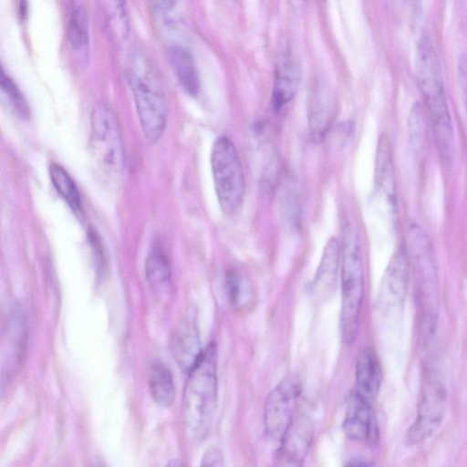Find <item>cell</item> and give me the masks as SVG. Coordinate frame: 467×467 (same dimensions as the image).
<instances>
[{"label":"cell","instance_id":"6da1fadb","mask_svg":"<svg viewBox=\"0 0 467 467\" xmlns=\"http://www.w3.org/2000/svg\"><path fill=\"white\" fill-rule=\"evenodd\" d=\"M127 77L143 133L150 141H157L168 120V103L161 74L145 52L136 50L129 59Z\"/></svg>","mask_w":467,"mask_h":467},{"label":"cell","instance_id":"7a4b0ae2","mask_svg":"<svg viewBox=\"0 0 467 467\" xmlns=\"http://www.w3.org/2000/svg\"><path fill=\"white\" fill-rule=\"evenodd\" d=\"M418 78L431 119L441 161L451 168L454 154L452 122L441 78L438 57L431 42L421 39L418 47Z\"/></svg>","mask_w":467,"mask_h":467},{"label":"cell","instance_id":"3957f363","mask_svg":"<svg viewBox=\"0 0 467 467\" xmlns=\"http://www.w3.org/2000/svg\"><path fill=\"white\" fill-rule=\"evenodd\" d=\"M217 360L216 346L211 344L188 373L182 412L186 433L193 442L202 441L212 424L217 401Z\"/></svg>","mask_w":467,"mask_h":467},{"label":"cell","instance_id":"277c9868","mask_svg":"<svg viewBox=\"0 0 467 467\" xmlns=\"http://www.w3.org/2000/svg\"><path fill=\"white\" fill-rule=\"evenodd\" d=\"M342 244L340 328L345 344L352 345L360 323L365 290L364 268L360 244L350 227L345 231Z\"/></svg>","mask_w":467,"mask_h":467},{"label":"cell","instance_id":"5b68a950","mask_svg":"<svg viewBox=\"0 0 467 467\" xmlns=\"http://www.w3.org/2000/svg\"><path fill=\"white\" fill-rule=\"evenodd\" d=\"M409 254L412 263L422 311L423 333H434L438 309V278L430 239L417 224L408 231Z\"/></svg>","mask_w":467,"mask_h":467},{"label":"cell","instance_id":"8992f818","mask_svg":"<svg viewBox=\"0 0 467 467\" xmlns=\"http://www.w3.org/2000/svg\"><path fill=\"white\" fill-rule=\"evenodd\" d=\"M90 149L99 171L119 178L124 169V149L119 121L111 108L98 103L91 115Z\"/></svg>","mask_w":467,"mask_h":467},{"label":"cell","instance_id":"52a82bcc","mask_svg":"<svg viewBox=\"0 0 467 467\" xmlns=\"http://www.w3.org/2000/svg\"><path fill=\"white\" fill-rule=\"evenodd\" d=\"M211 167L220 207L226 215H232L243 202L244 178L236 149L229 138L221 136L214 141Z\"/></svg>","mask_w":467,"mask_h":467},{"label":"cell","instance_id":"ba28073f","mask_svg":"<svg viewBox=\"0 0 467 467\" xmlns=\"http://www.w3.org/2000/svg\"><path fill=\"white\" fill-rule=\"evenodd\" d=\"M446 401L445 388L439 379L431 376L422 387L417 418L406 432L407 445L420 444L436 431L443 420Z\"/></svg>","mask_w":467,"mask_h":467},{"label":"cell","instance_id":"9c48e42d","mask_svg":"<svg viewBox=\"0 0 467 467\" xmlns=\"http://www.w3.org/2000/svg\"><path fill=\"white\" fill-rule=\"evenodd\" d=\"M300 393L299 380L288 376L268 394L264 409V424L270 438L281 439L295 416Z\"/></svg>","mask_w":467,"mask_h":467},{"label":"cell","instance_id":"30bf717a","mask_svg":"<svg viewBox=\"0 0 467 467\" xmlns=\"http://www.w3.org/2000/svg\"><path fill=\"white\" fill-rule=\"evenodd\" d=\"M342 430L350 440L369 446L377 444L379 429L372 404L353 393L348 400Z\"/></svg>","mask_w":467,"mask_h":467},{"label":"cell","instance_id":"8fae6325","mask_svg":"<svg viewBox=\"0 0 467 467\" xmlns=\"http://www.w3.org/2000/svg\"><path fill=\"white\" fill-rule=\"evenodd\" d=\"M409 284V262L406 250L400 248L390 259L378 296L379 306L389 311L399 307L405 299Z\"/></svg>","mask_w":467,"mask_h":467},{"label":"cell","instance_id":"7c38bea8","mask_svg":"<svg viewBox=\"0 0 467 467\" xmlns=\"http://www.w3.org/2000/svg\"><path fill=\"white\" fill-rule=\"evenodd\" d=\"M173 358L180 368L189 373L201 358L203 350L194 320L185 317L173 331L171 342Z\"/></svg>","mask_w":467,"mask_h":467},{"label":"cell","instance_id":"4fadbf2b","mask_svg":"<svg viewBox=\"0 0 467 467\" xmlns=\"http://www.w3.org/2000/svg\"><path fill=\"white\" fill-rule=\"evenodd\" d=\"M382 380L379 360L373 349L360 351L355 369L354 394L372 404L377 399Z\"/></svg>","mask_w":467,"mask_h":467},{"label":"cell","instance_id":"5bb4252c","mask_svg":"<svg viewBox=\"0 0 467 467\" xmlns=\"http://www.w3.org/2000/svg\"><path fill=\"white\" fill-rule=\"evenodd\" d=\"M333 100L327 86L317 80L311 88L308 98V124L311 137L320 140L326 134L331 122Z\"/></svg>","mask_w":467,"mask_h":467},{"label":"cell","instance_id":"9a60e30c","mask_svg":"<svg viewBox=\"0 0 467 467\" xmlns=\"http://www.w3.org/2000/svg\"><path fill=\"white\" fill-rule=\"evenodd\" d=\"M314 427L306 415L294 416L281 437L278 452L303 462L311 445Z\"/></svg>","mask_w":467,"mask_h":467},{"label":"cell","instance_id":"2e32d148","mask_svg":"<svg viewBox=\"0 0 467 467\" xmlns=\"http://www.w3.org/2000/svg\"><path fill=\"white\" fill-rule=\"evenodd\" d=\"M300 81V67L292 55H285L279 61L272 92V104L278 111L295 96Z\"/></svg>","mask_w":467,"mask_h":467},{"label":"cell","instance_id":"e0dca14e","mask_svg":"<svg viewBox=\"0 0 467 467\" xmlns=\"http://www.w3.org/2000/svg\"><path fill=\"white\" fill-rule=\"evenodd\" d=\"M169 60L171 66L184 90L192 95L198 94L200 79L194 60L185 48L178 46L170 47Z\"/></svg>","mask_w":467,"mask_h":467},{"label":"cell","instance_id":"ac0fdd59","mask_svg":"<svg viewBox=\"0 0 467 467\" xmlns=\"http://www.w3.org/2000/svg\"><path fill=\"white\" fill-rule=\"evenodd\" d=\"M339 253L337 241L333 238L330 239L325 247L320 265L314 280V290L321 296L329 295L336 285Z\"/></svg>","mask_w":467,"mask_h":467},{"label":"cell","instance_id":"d6986e66","mask_svg":"<svg viewBox=\"0 0 467 467\" xmlns=\"http://www.w3.org/2000/svg\"><path fill=\"white\" fill-rule=\"evenodd\" d=\"M376 179L379 189L384 192L391 203H394L395 183L392 150L389 137L385 134L381 135L379 140L376 154Z\"/></svg>","mask_w":467,"mask_h":467},{"label":"cell","instance_id":"ffe728a7","mask_svg":"<svg viewBox=\"0 0 467 467\" xmlns=\"http://www.w3.org/2000/svg\"><path fill=\"white\" fill-rule=\"evenodd\" d=\"M149 388L154 401L161 407H170L175 398V387L169 368L161 363L152 365L149 376Z\"/></svg>","mask_w":467,"mask_h":467},{"label":"cell","instance_id":"44dd1931","mask_svg":"<svg viewBox=\"0 0 467 467\" xmlns=\"http://www.w3.org/2000/svg\"><path fill=\"white\" fill-rule=\"evenodd\" d=\"M146 276L149 285L157 293H163L170 286V266L160 244L153 245L149 252L146 261Z\"/></svg>","mask_w":467,"mask_h":467},{"label":"cell","instance_id":"7402d4cb","mask_svg":"<svg viewBox=\"0 0 467 467\" xmlns=\"http://www.w3.org/2000/svg\"><path fill=\"white\" fill-rule=\"evenodd\" d=\"M49 175L57 192L68 203L72 210L79 212L81 210L80 196L68 172L61 165L52 163L49 166Z\"/></svg>","mask_w":467,"mask_h":467},{"label":"cell","instance_id":"603a6c76","mask_svg":"<svg viewBox=\"0 0 467 467\" xmlns=\"http://www.w3.org/2000/svg\"><path fill=\"white\" fill-rule=\"evenodd\" d=\"M68 38L72 47L77 51H84L88 46V23L85 8L76 4L71 11L68 21Z\"/></svg>","mask_w":467,"mask_h":467},{"label":"cell","instance_id":"cb8c5ba5","mask_svg":"<svg viewBox=\"0 0 467 467\" xmlns=\"http://www.w3.org/2000/svg\"><path fill=\"white\" fill-rule=\"evenodd\" d=\"M0 89H2L6 94L14 108L16 109V112L21 117H28L29 108L26 103V100L25 99L23 94L21 93L16 83L13 81V79L6 74L1 64Z\"/></svg>","mask_w":467,"mask_h":467},{"label":"cell","instance_id":"d4e9b609","mask_svg":"<svg viewBox=\"0 0 467 467\" xmlns=\"http://www.w3.org/2000/svg\"><path fill=\"white\" fill-rule=\"evenodd\" d=\"M287 182L280 196L281 212L285 220L295 223L298 215L297 195L294 184H291L290 182Z\"/></svg>","mask_w":467,"mask_h":467},{"label":"cell","instance_id":"484cf974","mask_svg":"<svg viewBox=\"0 0 467 467\" xmlns=\"http://www.w3.org/2000/svg\"><path fill=\"white\" fill-rule=\"evenodd\" d=\"M226 285L229 299L233 304L237 305L240 303V300L243 298V279L234 271H230L226 276Z\"/></svg>","mask_w":467,"mask_h":467},{"label":"cell","instance_id":"4316f807","mask_svg":"<svg viewBox=\"0 0 467 467\" xmlns=\"http://www.w3.org/2000/svg\"><path fill=\"white\" fill-rule=\"evenodd\" d=\"M200 467H224L223 451L217 446H212L204 452Z\"/></svg>","mask_w":467,"mask_h":467},{"label":"cell","instance_id":"83f0119b","mask_svg":"<svg viewBox=\"0 0 467 467\" xmlns=\"http://www.w3.org/2000/svg\"><path fill=\"white\" fill-rule=\"evenodd\" d=\"M274 467H302V462L277 451Z\"/></svg>","mask_w":467,"mask_h":467},{"label":"cell","instance_id":"f1b7e54d","mask_svg":"<svg viewBox=\"0 0 467 467\" xmlns=\"http://www.w3.org/2000/svg\"><path fill=\"white\" fill-rule=\"evenodd\" d=\"M345 467H373V463L366 460L358 459L348 462Z\"/></svg>","mask_w":467,"mask_h":467},{"label":"cell","instance_id":"f546056e","mask_svg":"<svg viewBox=\"0 0 467 467\" xmlns=\"http://www.w3.org/2000/svg\"><path fill=\"white\" fill-rule=\"evenodd\" d=\"M165 467H184L180 460L171 461Z\"/></svg>","mask_w":467,"mask_h":467}]
</instances>
